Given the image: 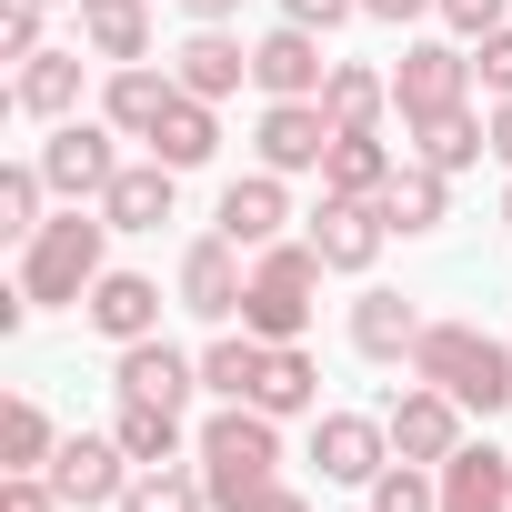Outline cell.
Masks as SVG:
<instances>
[{
	"label": "cell",
	"instance_id": "obj_44",
	"mask_svg": "<svg viewBox=\"0 0 512 512\" xmlns=\"http://www.w3.org/2000/svg\"><path fill=\"white\" fill-rule=\"evenodd\" d=\"M181 11H191V21H231V11H241V0H181Z\"/></svg>",
	"mask_w": 512,
	"mask_h": 512
},
{
	"label": "cell",
	"instance_id": "obj_12",
	"mask_svg": "<svg viewBox=\"0 0 512 512\" xmlns=\"http://www.w3.org/2000/svg\"><path fill=\"white\" fill-rule=\"evenodd\" d=\"M241 292H251V272H241V241H231V231H211V241L181 251V302H191L201 322H231Z\"/></svg>",
	"mask_w": 512,
	"mask_h": 512
},
{
	"label": "cell",
	"instance_id": "obj_7",
	"mask_svg": "<svg viewBox=\"0 0 512 512\" xmlns=\"http://www.w3.org/2000/svg\"><path fill=\"white\" fill-rule=\"evenodd\" d=\"M131 452H121V432H71L61 452H51V482H61V502L71 512H101V502H121L131 492Z\"/></svg>",
	"mask_w": 512,
	"mask_h": 512
},
{
	"label": "cell",
	"instance_id": "obj_39",
	"mask_svg": "<svg viewBox=\"0 0 512 512\" xmlns=\"http://www.w3.org/2000/svg\"><path fill=\"white\" fill-rule=\"evenodd\" d=\"M442 21H452L462 41H482V31H502V0H442Z\"/></svg>",
	"mask_w": 512,
	"mask_h": 512
},
{
	"label": "cell",
	"instance_id": "obj_24",
	"mask_svg": "<svg viewBox=\"0 0 512 512\" xmlns=\"http://www.w3.org/2000/svg\"><path fill=\"white\" fill-rule=\"evenodd\" d=\"M71 11H81V41H91L111 71L151 51V0H71Z\"/></svg>",
	"mask_w": 512,
	"mask_h": 512
},
{
	"label": "cell",
	"instance_id": "obj_26",
	"mask_svg": "<svg viewBox=\"0 0 512 512\" xmlns=\"http://www.w3.org/2000/svg\"><path fill=\"white\" fill-rule=\"evenodd\" d=\"M221 151V121H211V101L201 91H181L171 111H161V131H151V161H171V171H201Z\"/></svg>",
	"mask_w": 512,
	"mask_h": 512
},
{
	"label": "cell",
	"instance_id": "obj_27",
	"mask_svg": "<svg viewBox=\"0 0 512 512\" xmlns=\"http://www.w3.org/2000/svg\"><path fill=\"white\" fill-rule=\"evenodd\" d=\"M392 171H402V161H392L372 131H342V141H332V161H322V191H342V201H382V191H392Z\"/></svg>",
	"mask_w": 512,
	"mask_h": 512
},
{
	"label": "cell",
	"instance_id": "obj_18",
	"mask_svg": "<svg viewBox=\"0 0 512 512\" xmlns=\"http://www.w3.org/2000/svg\"><path fill=\"white\" fill-rule=\"evenodd\" d=\"M282 221H292L282 171H251V181H231V191H221V231H231L241 251H272V241H282Z\"/></svg>",
	"mask_w": 512,
	"mask_h": 512
},
{
	"label": "cell",
	"instance_id": "obj_10",
	"mask_svg": "<svg viewBox=\"0 0 512 512\" xmlns=\"http://www.w3.org/2000/svg\"><path fill=\"white\" fill-rule=\"evenodd\" d=\"M382 241H392L382 201H342V191H322V211H312V251H322L332 272H372Z\"/></svg>",
	"mask_w": 512,
	"mask_h": 512
},
{
	"label": "cell",
	"instance_id": "obj_20",
	"mask_svg": "<svg viewBox=\"0 0 512 512\" xmlns=\"http://www.w3.org/2000/svg\"><path fill=\"white\" fill-rule=\"evenodd\" d=\"M171 191H181L171 161H131V171L101 191V221H111V231H161V221H171Z\"/></svg>",
	"mask_w": 512,
	"mask_h": 512
},
{
	"label": "cell",
	"instance_id": "obj_28",
	"mask_svg": "<svg viewBox=\"0 0 512 512\" xmlns=\"http://www.w3.org/2000/svg\"><path fill=\"white\" fill-rule=\"evenodd\" d=\"M322 111H332V131H382V111H392V81H382V71H362V61H332V81H322Z\"/></svg>",
	"mask_w": 512,
	"mask_h": 512
},
{
	"label": "cell",
	"instance_id": "obj_45",
	"mask_svg": "<svg viewBox=\"0 0 512 512\" xmlns=\"http://www.w3.org/2000/svg\"><path fill=\"white\" fill-rule=\"evenodd\" d=\"M502 221H512V191H502Z\"/></svg>",
	"mask_w": 512,
	"mask_h": 512
},
{
	"label": "cell",
	"instance_id": "obj_5",
	"mask_svg": "<svg viewBox=\"0 0 512 512\" xmlns=\"http://www.w3.org/2000/svg\"><path fill=\"white\" fill-rule=\"evenodd\" d=\"M382 422H392V462H432V472H442V462L462 452V402H452L442 382H422V372H412V392H392Z\"/></svg>",
	"mask_w": 512,
	"mask_h": 512
},
{
	"label": "cell",
	"instance_id": "obj_29",
	"mask_svg": "<svg viewBox=\"0 0 512 512\" xmlns=\"http://www.w3.org/2000/svg\"><path fill=\"white\" fill-rule=\"evenodd\" d=\"M412 131H422L412 151H422L432 171H472V161L492 151V121H472V111H442V121H412Z\"/></svg>",
	"mask_w": 512,
	"mask_h": 512
},
{
	"label": "cell",
	"instance_id": "obj_22",
	"mask_svg": "<svg viewBox=\"0 0 512 512\" xmlns=\"http://www.w3.org/2000/svg\"><path fill=\"white\" fill-rule=\"evenodd\" d=\"M412 342H422V312L402 292H362L352 302V352L362 362H412Z\"/></svg>",
	"mask_w": 512,
	"mask_h": 512
},
{
	"label": "cell",
	"instance_id": "obj_19",
	"mask_svg": "<svg viewBox=\"0 0 512 512\" xmlns=\"http://www.w3.org/2000/svg\"><path fill=\"white\" fill-rule=\"evenodd\" d=\"M171 101H181V81H171V71H151V61H121V71H111V91H101L111 131H131V141H151Z\"/></svg>",
	"mask_w": 512,
	"mask_h": 512
},
{
	"label": "cell",
	"instance_id": "obj_21",
	"mask_svg": "<svg viewBox=\"0 0 512 512\" xmlns=\"http://www.w3.org/2000/svg\"><path fill=\"white\" fill-rule=\"evenodd\" d=\"M251 402H262L272 422L322 412V372H312V352H302V342H262V382H251Z\"/></svg>",
	"mask_w": 512,
	"mask_h": 512
},
{
	"label": "cell",
	"instance_id": "obj_9",
	"mask_svg": "<svg viewBox=\"0 0 512 512\" xmlns=\"http://www.w3.org/2000/svg\"><path fill=\"white\" fill-rule=\"evenodd\" d=\"M251 81H262L272 101H322V81H332V61H322V31H302V21L262 31V41H251Z\"/></svg>",
	"mask_w": 512,
	"mask_h": 512
},
{
	"label": "cell",
	"instance_id": "obj_42",
	"mask_svg": "<svg viewBox=\"0 0 512 512\" xmlns=\"http://www.w3.org/2000/svg\"><path fill=\"white\" fill-rule=\"evenodd\" d=\"M372 21H422V11H442V0H362Z\"/></svg>",
	"mask_w": 512,
	"mask_h": 512
},
{
	"label": "cell",
	"instance_id": "obj_40",
	"mask_svg": "<svg viewBox=\"0 0 512 512\" xmlns=\"http://www.w3.org/2000/svg\"><path fill=\"white\" fill-rule=\"evenodd\" d=\"M362 0H282V21H302V31H332V21H352Z\"/></svg>",
	"mask_w": 512,
	"mask_h": 512
},
{
	"label": "cell",
	"instance_id": "obj_30",
	"mask_svg": "<svg viewBox=\"0 0 512 512\" xmlns=\"http://www.w3.org/2000/svg\"><path fill=\"white\" fill-rule=\"evenodd\" d=\"M201 502H211V482H201V472L151 462V472H131V492H121L111 512H201Z\"/></svg>",
	"mask_w": 512,
	"mask_h": 512
},
{
	"label": "cell",
	"instance_id": "obj_46",
	"mask_svg": "<svg viewBox=\"0 0 512 512\" xmlns=\"http://www.w3.org/2000/svg\"><path fill=\"white\" fill-rule=\"evenodd\" d=\"M41 11H61V0H41Z\"/></svg>",
	"mask_w": 512,
	"mask_h": 512
},
{
	"label": "cell",
	"instance_id": "obj_25",
	"mask_svg": "<svg viewBox=\"0 0 512 512\" xmlns=\"http://www.w3.org/2000/svg\"><path fill=\"white\" fill-rule=\"evenodd\" d=\"M11 101H21L31 121H71V111H81V51H41V61H21Z\"/></svg>",
	"mask_w": 512,
	"mask_h": 512
},
{
	"label": "cell",
	"instance_id": "obj_13",
	"mask_svg": "<svg viewBox=\"0 0 512 512\" xmlns=\"http://www.w3.org/2000/svg\"><path fill=\"white\" fill-rule=\"evenodd\" d=\"M332 141H342V131H332L322 101H272V111H262V171H322Z\"/></svg>",
	"mask_w": 512,
	"mask_h": 512
},
{
	"label": "cell",
	"instance_id": "obj_1",
	"mask_svg": "<svg viewBox=\"0 0 512 512\" xmlns=\"http://www.w3.org/2000/svg\"><path fill=\"white\" fill-rule=\"evenodd\" d=\"M191 462H201L211 502H221V512H241V502L262 492V482H282V422H272L262 402H221V412L201 422Z\"/></svg>",
	"mask_w": 512,
	"mask_h": 512
},
{
	"label": "cell",
	"instance_id": "obj_2",
	"mask_svg": "<svg viewBox=\"0 0 512 512\" xmlns=\"http://www.w3.org/2000/svg\"><path fill=\"white\" fill-rule=\"evenodd\" d=\"M412 372L442 382V392H452L462 412H482V422L512 402V342H492V332H472V322H422Z\"/></svg>",
	"mask_w": 512,
	"mask_h": 512
},
{
	"label": "cell",
	"instance_id": "obj_35",
	"mask_svg": "<svg viewBox=\"0 0 512 512\" xmlns=\"http://www.w3.org/2000/svg\"><path fill=\"white\" fill-rule=\"evenodd\" d=\"M41 191H51V171H41V161H11V171H0V231H11V241H31V231H41Z\"/></svg>",
	"mask_w": 512,
	"mask_h": 512
},
{
	"label": "cell",
	"instance_id": "obj_23",
	"mask_svg": "<svg viewBox=\"0 0 512 512\" xmlns=\"http://www.w3.org/2000/svg\"><path fill=\"white\" fill-rule=\"evenodd\" d=\"M382 221H392V231H442V221H452V171L402 161V171H392V191H382Z\"/></svg>",
	"mask_w": 512,
	"mask_h": 512
},
{
	"label": "cell",
	"instance_id": "obj_41",
	"mask_svg": "<svg viewBox=\"0 0 512 512\" xmlns=\"http://www.w3.org/2000/svg\"><path fill=\"white\" fill-rule=\"evenodd\" d=\"M241 512H312V502H302V492H292V482H262V492H251V502H241Z\"/></svg>",
	"mask_w": 512,
	"mask_h": 512
},
{
	"label": "cell",
	"instance_id": "obj_15",
	"mask_svg": "<svg viewBox=\"0 0 512 512\" xmlns=\"http://www.w3.org/2000/svg\"><path fill=\"white\" fill-rule=\"evenodd\" d=\"M171 81H181V91H201V101H231V91L251 81V51H241L221 21H201V31L171 51Z\"/></svg>",
	"mask_w": 512,
	"mask_h": 512
},
{
	"label": "cell",
	"instance_id": "obj_11",
	"mask_svg": "<svg viewBox=\"0 0 512 512\" xmlns=\"http://www.w3.org/2000/svg\"><path fill=\"white\" fill-rule=\"evenodd\" d=\"M41 171H51V191H61V201H101V191L121 181L111 131H91V121H61V131L41 141Z\"/></svg>",
	"mask_w": 512,
	"mask_h": 512
},
{
	"label": "cell",
	"instance_id": "obj_32",
	"mask_svg": "<svg viewBox=\"0 0 512 512\" xmlns=\"http://www.w3.org/2000/svg\"><path fill=\"white\" fill-rule=\"evenodd\" d=\"M111 432H121V452H131L141 472H151V462H181V412H161V402H121Z\"/></svg>",
	"mask_w": 512,
	"mask_h": 512
},
{
	"label": "cell",
	"instance_id": "obj_37",
	"mask_svg": "<svg viewBox=\"0 0 512 512\" xmlns=\"http://www.w3.org/2000/svg\"><path fill=\"white\" fill-rule=\"evenodd\" d=\"M472 81H482L492 101H512V31H482V51H472Z\"/></svg>",
	"mask_w": 512,
	"mask_h": 512
},
{
	"label": "cell",
	"instance_id": "obj_17",
	"mask_svg": "<svg viewBox=\"0 0 512 512\" xmlns=\"http://www.w3.org/2000/svg\"><path fill=\"white\" fill-rule=\"evenodd\" d=\"M442 512H512V452L462 442V452L442 462Z\"/></svg>",
	"mask_w": 512,
	"mask_h": 512
},
{
	"label": "cell",
	"instance_id": "obj_3",
	"mask_svg": "<svg viewBox=\"0 0 512 512\" xmlns=\"http://www.w3.org/2000/svg\"><path fill=\"white\" fill-rule=\"evenodd\" d=\"M101 211V201H91ZM81 201L61 211V221H41L31 241H21V292L31 302H91V282H101V231L111 221H91Z\"/></svg>",
	"mask_w": 512,
	"mask_h": 512
},
{
	"label": "cell",
	"instance_id": "obj_31",
	"mask_svg": "<svg viewBox=\"0 0 512 512\" xmlns=\"http://www.w3.org/2000/svg\"><path fill=\"white\" fill-rule=\"evenodd\" d=\"M251 382H262V332H221V342L201 352V392L251 402Z\"/></svg>",
	"mask_w": 512,
	"mask_h": 512
},
{
	"label": "cell",
	"instance_id": "obj_16",
	"mask_svg": "<svg viewBox=\"0 0 512 512\" xmlns=\"http://www.w3.org/2000/svg\"><path fill=\"white\" fill-rule=\"evenodd\" d=\"M81 312H91V332H111V342H151V332H161V282H141V272H101Z\"/></svg>",
	"mask_w": 512,
	"mask_h": 512
},
{
	"label": "cell",
	"instance_id": "obj_34",
	"mask_svg": "<svg viewBox=\"0 0 512 512\" xmlns=\"http://www.w3.org/2000/svg\"><path fill=\"white\" fill-rule=\"evenodd\" d=\"M372 512H442V472H432V462H382Z\"/></svg>",
	"mask_w": 512,
	"mask_h": 512
},
{
	"label": "cell",
	"instance_id": "obj_43",
	"mask_svg": "<svg viewBox=\"0 0 512 512\" xmlns=\"http://www.w3.org/2000/svg\"><path fill=\"white\" fill-rule=\"evenodd\" d=\"M492 151L512 161V101H492Z\"/></svg>",
	"mask_w": 512,
	"mask_h": 512
},
{
	"label": "cell",
	"instance_id": "obj_33",
	"mask_svg": "<svg viewBox=\"0 0 512 512\" xmlns=\"http://www.w3.org/2000/svg\"><path fill=\"white\" fill-rule=\"evenodd\" d=\"M61 442H51V412L41 402H11V412H0V462H11V472H41Z\"/></svg>",
	"mask_w": 512,
	"mask_h": 512
},
{
	"label": "cell",
	"instance_id": "obj_6",
	"mask_svg": "<svg viewBox=\"0 0 512 512\" xmlns=\"http://www.w3.org/2000/svg\"><path fill=\"white\" fill-rule=\"evenodd\" d=\"M462 91H472V51H452V41H412L402 71H392L402 121H442V111H462Z\"/></svg>",
	"mask_w": 512,
	"mask_h": 512
},
{
	"label": "cell",
	"instance_id": "obj_14",
	"mask_svg": "<svg viewBox=\"0 0 512 512\" xmlns=\"http://www.w3.org/2000/svg\"><path fill=\"white\" fill-rule=\"evenodd\" d=\"M201 392V362L191 352H171L161 332L151 342H121V402H161V412H181Z\"/></svg>",
	"mask_w": 512,
	"mask_h": 512
},
{
	"label": "cell",
	"instance_id": "obj_38",
	"mask_svg": "<svg viewBox=\"0 0 512 512\" xmlns=\"http://www.w3.org/2000/svg\"><path fill=\"white\" fill-rule=\"evenodd\" d=\"M0 512H61V482H41V472H11V482H0Z\"/></svg>",
	"mask_w": 512,
	"mask_h": 512
},
{
	"label": "cell",
	"instance_id": "obj_36",
	"mask_svg": "<svg viewBox=\"0 0 512 512\" xmlns=\"http://www.w3.org/2000/svg\"><path fill=\"white\" fill-rule=\"evenodd\" d=\"M0 61H41V0H0Z\"/></svg>",
	"mask_w": 512,
	"mask_h": 512
},
{
	"label": "cell",
	"instance_id": "obj_8",
	"mask_svg": "<svg viewBox=\"0 0 512 512\" xmlns=\"http://www.w3.org/2000/svg\"><path fill=\"white\" fill-rule=\"evenodd\" d=\"M312 462H322V482H382V462H392V422H372V412H312Z\"/></svg>",
	"mask_w": 512,
	"mask_h": 512
},
{
	"label": "cell",
	"instance_id": "obj_4",
	"mask_svg": "<svg viewBox=\"0 0 512 512\" xmlns=\"http://www.w3.org/2000/svg\"><path fill=\"white\" fill-rule=\"evenodd\" d=\"M322 272H332V262H322L312 241H272L262 262H251V292H241V332H262V342H302Z\"/></svg>",
	"mask_w": 512,
	"mask_h": 512
}]
</instances>
